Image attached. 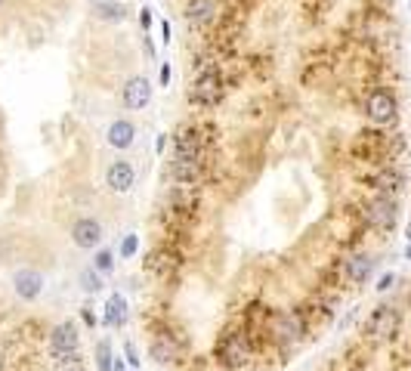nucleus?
Here are the masks:
<instances>
[{
  "instance_id": "f257e3e1",
  "label": "nucleus",
  "mask_w": 411,
  "mask_h": 371,
  "mask_svg": "<svg viewBox=\"0 0 411 371\" xmlns=\"http://www.w3.org/2000/svg\"><path fill=\"white\" fill-rule=\"evenodd\" d=\"M189 99L195 105H204V109L217 105L223 99V78L214 65H201V71H198L195 84H192V90H189Z\"/></svg>"
},
{
  "instance_id": "f03ea898",
  "label": "nucleus",
  "mask_w": 411,
  "mask_h": 371,
  "mask_svg": "<svg viewBox=\"0 0 411 371\" xmlns=\"http://www.w3.org/2000/svg\"><path fill=\"white\" fill-rule=\"evenodd\" d=\"M68 235H71V244H75V248L96 251L105 238V226H102V220H96V217H77V220L71 223Z\"/></svg>"
},
{
  "instance_id": "7ed1b4c3",
  "label": "nucleus",
  "mask_w": 411,
  "mask_h": 371,
  "mask_svg": "<svg viewBox=\"0 0 411 371\" xmlns=\"http://www.w3.org/2000/svg\"><path fill=\"white\" fill-rule=\"evenodd\" d=\"M46 347H50V356H53V359H62V356L77 353V347H81V331H77V325L71 322V319L62 322V325H56Z\"/></svg>"
},
{
  "instance_id": "20e7f679",
  "label": "nucleus",
  "mask_w": 411,
  "mask_h": 371,
  "mask_svg": "<svg viewBox=\"0 0 411 371\" xmlns=\"http://www.w3.org/2000/svg\"><path fill=\"white\" fill-rule=\"evenodd\" d=\"M105 186H109V192H115V195H127V192L136 186L134 161H127V158L109 161V168H105Z\"/></svg>"
},
{
  "instance_id": "39448f33",
  "label": "nucleus",
  "mask_w": 411,
  "mask_h": 371,
  "mask_svg": "<svg viewBox=\"0 0 411 371\" xmlns=\"http://www.w3.org/2000/svg\"><path fill=\"white\" fill-rule=\"evenodd\" d=\"M44 288H46V278H44V273H37V269L22 266L12 273V294H16L19 300H25V303L37 300V297L44 294Z\"/></svg>"
},
{
  "instance_id": "423d86ee",
  "label": "nucleus",
  "mask_w": 411,
  "mask_h": 371,
  "mask_svg": "<svg viewBox=\"0 0 411 371\" xmlns=\"http://www.w3.org/2000/svg\"><path fill=\"white\" fill-rule=\"evenodd\" d=\"M396 111H399V105H396V96L390 90H374L368 96L365 102V115L371 118L374 124H393L396 121Z\"/></svg>"
},
{
  "instance_id": "0eeeda50",
  "label": "nucleus",
  "mask_w": 411,
  "mask_h": 371,
  "mask_svg": "<svg viewBox=\"0 0 411 371\" xmlns=\"http://www.w3.org/2000/svg\"><path fill=\"white\" fill-rule=\"evenodd\" d=\"M396 331H399V313L393 307H377L365 325V334H371L374 341H390Z\"/></svg>"
},
{
  "instance_id": "6e6552de",
  "label": "nucleus",
  "mask_w": 411,
  "mask_h": 371,
  "mask_svg": "<svg viewBox=\"0 0 411 371\" xmlns=\"http://www.w3.org/2000/svg\"><path fill=\"white\" fill-rule=\"evenodd\" d=\"M365 217H368V223L374 229H393L396 217H399V204L393 201V195H377L374 201L368 204Z\"/></svg>"
},
{
  "instance_id": "1a4fd4ad",
  "label": "nucleus",
  "mask_w": 411,
  "mask_h": 371,
  "mask_svg": "<svg viewBox=\"0 0 411 371\" xmlns=\"http://www.w3.org/2000/svg\"><path fill=\"white\" fill-rule=\"evenodd\" d=\"M149 102H152V84H149V78L134 75L121 87V105L127 111H139V109H145Z\"/></svg>"
},
{
  "instance_id": "9d476101",
  "label": "nucleus",
  "mask_w": 411,
  "mask_h": 371,
  "mask_svg": "<svg viewBox=\"0 0 411 371\" xmlns=\"http://www.w3.org/2000/svg\"><path fill=\"white\" fill-rule=\"evenodd\" d=\"M105 143L111 145L115 152H127L130 145L136 143V124L127 121V118H118L105 127Z\"/></svg>"
},
{
  "instance_id": "9b49d317",
  "label": "nucleus",
  "mask_w": 411,
  "mask_h": 371,
  "mask_svg": "<svg viewBox=\"0 0 411 371\" xmlns=\"http://www.w3.org/2000/svg\"><path fill=\"white\" fill-rule=\"evenodd\" d=\"M167 177L176 186H195L201 180V161L198 158H174L167 168Z\"/></svg>"
},
{
  "instance_id": "f8f14e48",
  "label": "nucleus",
  "mask_w": 411,
  "mask_h": 371,
  "mask_svg": "<svg viewBox=\"0 0 411 371\" xmlns=\"http://www.w3.org/2000/svg\"><path fill=\"white\" fill-rule=\"evenodd\" d=\"M220 356H223V362H226L229 368H244L248 365L250 350H248V343H244V337L229 334L226 341H223V347H220Z\"/></svg>"
},
{
  "instance_id": "ddd939ff",
  "label": "nucleus",
  "mask_w": 411,
  "mask_h": 371,
  "mask_svg": "<svg viewBox=\"0 0 411 371\" xmlns=\"http://www.w3.org/2000/svg\"><path fill=\"white\" fill-rule=\"evenodd\" d=\"M275 331L282 341H300V337L307 334V322H303V316L297 313V309H288V313H282Z\"/></svg>"
},
{
  "instance_id": "4468645a",
  "label": "nucleus",
  "mask_w": 411,
  "mask_h": 371,
  "mask_svg": "<svg viewBox=\"0 0 411 371\" xmlns=\"http://www.w3.org/2000/svg\"><path fill=\"white\" fill-rule=\"evenodd\" d=\"M174 149H176L174 158H198L201 155V134H198L195 127L180 130L174 139Z\"/></svg>"
},
{
  "instance_id": "2eb2a0df",
  "label": "nucleus",
  "mask_w": 411,
  "mask_h": 371,
  "mask_svg": "<svg viewBox=\"0 0 411 371\" xmlns=\"http://www.w3.org/2000/svg\"><path fill=\"white\" fill-rule=\"evenodd\" d=\"M217 16V0H189L185 3V19L192 25H208Z\"/></svg>"
},
{
  "instance_id": "dca6fc26",
  "label": "nucleus",
  "mask_w": 411,
  "mask_h": 371,
  "mask_svg": "<svg viewBox=\"0 0 411 371\" xmlns=\"http://www.w3.org/2000/svg\"><path fill=\"white\" fill-rule=\"evenodd\" d=\"M124 322H127V300H124L121 294H111L109 303H105L102 325H109V328H121Z\"/></svg>"
},
{
  "instance_id": "f3484780",
  "label": "nucleus",
  "mask_w": 411,
  "mask_h": 371,
  "mask_svg": "<svg viewBox=\"0 0 411 371\" xmlns=\"http://www.w3.org/2000/svg\"><path fill=\"white\" fill-rule=\"evenodd\" d=\"M371 273H374V257H368V254H356L353 260L347 263V278L356 284L368 282Z\"/></svg>"
},
{
  "instance_id": "a211bd4d",
  "label": "nucleus",
  "mask_w": 411,
  "mask_h": 371,
  "mask_svg": "<svg viewBox=\"0 0 411 371\" xmlns=\"http://www.w3.org/2000/svg\"><path fill=\"white\" fill-rule=\"evenodd\" d=\"M93 16L102 22H124L127 19V6L115 3V0H93Z\"/></svg>"
},
{
  "instance_id": "6ab92c4d",
  "label": "nucleus",
  "mask_w": 411,
  "mask_h": 371,
  "mask_svg": "<svg viewBox=\"0 0 411 371\" xmlns=\"http://www.w3.org/2000/svg\"><path fill=\"white\" fill-rule=\"evenodd\" d=\"M371 183H374V189L381 192V195H393V192L402 189V174L399 170H381Z\"/></svg>"
},
{
  "instance_id": "aec40b11",
  "label": "nucleus",
  "mask_w": 411,
  "mask_h": 371,
  "mask_svg": "<svg viewBox=\"0 0 411 371\" xmlns=\"http://www.w3.org/2000/svg\"><path fill=\"white\" fill-rule=\"evenodd\" d=\"M152 359L161 362V365L174 362L176 359V343L170 341V337H155V341H152Z\"/></svg>"
},
{
  "instance_id": "412c9836",
  "label": "nucleus",
  "mask_w": 411,
  "mask_h": 371,
  "mask_svg": "<svg viewBox=\"0 0 411 371\" xmlns=\"http://www.w3.org/2000/svg\"><path fill=\"white\" fill-rule=\"evenodd\" d=\"M53 371H87V362H84L81 353H71V356H62V359L53 362Z\"/></svg>"
},
{
  "instance_id": "4be33fe9",
  "label": "nucleus",
  "mask_w": 411,
  "mask_h": 371,
  "mask_svg": "<svg viewBox=\"0 0 411 371\" xmlns=\"http://www.w3.org/2000/svg\"><path fill=\"white\" fill-rule=\"evenodd\" d=\"M81 288L87 291V294H99L102 291V273H96V269H84L81 273Z\"/></svg>"
},
{
  "instance_id": "5701e85b",
  "label": "nucleus",
  "mask_w": 411,
  "mask_h": 371,
  "mask_svg": "<svg viewBox=\"0 0 411 371\" xmlns=\"http://www.w3.org/2000/svg\"><path fill=\"white\" fill-rule=\"evenodd\" d=\"M111 365H115V356H111L109 341H99L96 343V368L99 371H111Z\"/></svg>"
},
{
  "instance_id": "b1692460",
  "label": "nucleus",
  "mask_w": 411,
  "mask_h": 371,
  "mask_svg": "<svg viewBox=\"0 0 411 371\" xmlns=\"http://www.w3.org/2000/svg\"><path fill=\"white\" fill-rule=\"evenodd\" d=\"M96 273H102V275H109L111 269H115V254L111 251H96V257H93V263H90Z\"/></svg>"
},
{
  "instance_id": "393cba45",
  "label": "nucleus",
  "mask_w": 411,
  "mask_h": 371,
  "mask_svg": "<svg viewBox=\"0 0 411 371\" xmlns=\"http://www.w3.org/2000/svg\"><path fill=\"white\" fill-rule=\"evenodd\" d=\"M136 251H139L136 232H127V235H124V242H121V248H118V254H121V260H134Z\"/></svg>"
},
{
  "instance_id": "a878e982",
  "label": "nucleus",
  "mask_w": 411,
  "mask_h": 371,
  "mask_svg": "<svg viewBox=\"0 0 411 371\" xmlns=\"http://www.w3.org/2000/svg\"><path fill=\"white\" fill-rule=\"evenodd\" d=\"M136 19H139V28L149 31V28H152V22H155V10H152V6H143V10L136 12Z\"/></svg>"
},
{
  "instance_id": "bb28decb",
  "label": "nucleus",
  "mask_w": 411,
  "mask_h": 371,
  "mask_svg": "<svg viewBox=\"0 0 411 371\" xmlns=\"http://www.w3.org/2000/svg\"><path fill=\"white\" fill-rule=\"evenodd\" d=\"M124 356H127V362H130V365H139V362H143V359H139V356H136V347H134V343H127V347H124Z\"/></svg>"
},
{
  "instance_id": "cd10ccee",
  "label": "nucleus",
  "mask_w": 411,
  "mask_h": 371,
  "mask_svg": "<svg viewBox=\"0 0 411 371\" xmlns=\"http://www.w3.org/2000/svg\"><path fill=\"white\" fill-rule=\"evenodd\" d=\"M393 282H396V275L387 273V275L381 278V282H377V291H390V288H393Z\"/></svg>"
},
{
  "instance_id": "c85d7f7f",
  "label": "nucleus",
  "mask_w": 411,
  "mask_h": 371,
  "mask_svg": "<svg viewBox=\"0 0 411 371\" xmlns=\"http://www.w3.org/2000/svg\"><path fill=\"white\" fill-rule=\"evenodd\" d=\"M158 81H161V87H167V84H170V65L167 62H164L161 71H158Z\"/></svg>"
},
{
  "instance_id": "c756f323",
  "label": "nucleus",
  "mask_w": 411,
  "mask_h": 371,
  "mask_svg": "<svg viewBox=\"0 0 411 371\" xmlns=\"http://www.w3.org/2000/svg\"><path fill=\"white\" fill-rule=\"evenodd\" d=\"M164 149H167V134H158V139H155V152L161 155Z\"/></svg>"
},
{
  "instance_id": "7c9ffc66",
  "label": "nucleus",
  "mask_w": 411,
  "mask_h": 371,
  "mask_svg": "<svg viewBox=\"0 0 411 371\" xmlns=\"http://www.w3.org/2000/svg\"><path fill=\"white\" fill-rule=\"evenodd\" d=\"M161 41L170 44V22H167V19H161Z\"/></svg>"
},
{
  "instance_id": "2f4dec72",
  "label": "nucleus",
  "mask_w": 411,
  "mask_h": 371,
  "mask_svg": "<svg viewBox=\"0 0 411 371\" xmlns=\"http://www.w3.org/2000/svg\"><path fill=\"white\" fill-rule=\"evenodd\" d=\"M143 44H145V53H149V56H155V44H152V37H149V31H145V37H143Z\"/></svg>"
},
{
  "instance_id": "473e14b6",
  "label": "nucleus",
  "mask_w": 411,
  "mask_h": 371,
  "mask_svg": "<svg viewBox=\"0 0 411 371\" xmlns=\"http://www.w3.org/2000/svg\"><path fill=\"white\" fill-rule=\"evenodd\" d=\"M81 316H84V322H87V325H90V328H96V316H93V313H90V309H84V313H81Z\"/></svg>"
},
{
  "instance_id": "72a5a7b5",
  "label": "nucleus",
  "mask_w": 411,
  "mask_h": 371,
  "mask_svg": "<svg viewBox=\"0 0 411 371\" xmlns=\"http://www.w3.org/2000/svg\"><path fill=\"white\" fill-rule=\"evenodd\" d=\"M111 371H124V359H115V365H111Z\"/></svg>"
},
{
  "instance_id": "f704fd0d",
  "label": "nucleus",
  "mask_w": 411,
  "mask_h": 371,
  "mask_svg": "<svg viewBox=\"0 0 411 371\" xmlns=\"http://www.w3.org/2000/svg\"><path fill=\"white\" fill-rule=\"evenodd\" d=\"M405 238H408V242H411V223H408V229H405Z\"/></svg>"
},
{
  "instance_id": "c9c22d12",
  "label": "nucleus",
  "mask_w": 411,
  "mask_h": 371,
  "mask_svg": "<svg viewBox=\"0 0 411 371\" xmlns=\"http://www.w3.org/2000/svg\"><path fill=\"white\" fill-rule=\"evenodd\" d=\"M405 257H411V248H408V251H405Z\"/></svg>"
},
{
  "instance_id": "e433bc0d",
  "label": "nucleus",
  "mask_w": 411,
  "mask_h": 371,
  "mask_svg": "<svg viewBox=\"0 0 411 371\" xmlns=\"http://www.w3.org/2000/svg\"><path fill=\"white\" fill-rule=\"evenodd\" d=\"M0 6H3V0H0Z\"/></svg>"
},
{
  "instance_id": "4c0bfd02",
  "label": "nucleus",
  "mask_w": 411,
  "mask_h": 371,
  "mask_svg": "<svg viewBox=\"0 0 411 371\" xmlns=\"http://www.w3.org/2000/svg\"><path fill=\"white\" fill-rule=\"evenodd\" d=\"M0 365H3V362H0Z\"/></svg>"
}]
</instances>
